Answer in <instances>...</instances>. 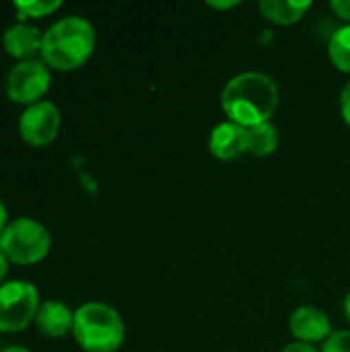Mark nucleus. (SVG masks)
<instances>
[{
  "label": "nucleus",
  "instance_id": "obj_3",
  "mask_svg": "<svg viewBox=\"0 0 350 352\" xmlns=\"http://www.w3.org/2000/svg\"><path fill=\"white\" fill-rule=\"evenodd\" d=\"M72 334L87 352H116L124 342V322L105 303H85L74 311Z\"/></svg>",
  "mask_w": 350,
  "mask_h": 352
},
{
  "label": "nucleus",
  "instance_id": "obj_9",
  "mask_svg": "<svg viewBox=\"0 0 350 352\" xmlns=\"http://www.w3.org/2000/svg\"><path fill=\"white\" fill-rule=\"evenodd\" d=\"M208 148L221 161L239 159L248 153V130L235 122H223L212 128Z\"/></svg>",
  "mask_w": 350,
  "mask_h": 352
},
{
  "label": "nucleus",
  "instance_id": "obj_21",
  "mask_svg": "<svg viewBox=\"0 0 350 352\" xmlns=\"http://www.w3.org/2000/svg\"><path fill=\"white\" fill-rule=\"evenodd\" d=\"M6 270H8V260H6L4 254L0 252V283H2V278L6 276Z\"/></svg>",
  "mask_w": 350,
  "mask_h": 352
},
{
  "label": "nucleus",
  "instance_id": "obj_8",
  "mask_svg": "<svg viewBox=\"0 0 350 352\" xmlns=\"http://www.w3.org/2000/svg\"><path fill=\"white\" fill-rule=\"evenodd\" d=\"M289 326L297 342H307V344H314L320 340L326 342L332 336V324L328 316L322 309L311 307V305L295 309L289 320Z\"/></svg>",
  "mask_w": 350,
  "mask_h": 352
},
{
  "label": "nucleus",
  "instance_id": "obj_22",
  "mask_svg": "<svg viewBox=\"0 0 350 352\" xmlns=\"http://www.w3.org/2000/svg\"><path fill=\"white\" fill-rule=\"evenodd\" d=\"M4 229H6V208H4V204L0 200V235H2Z\"/></svg>",
  "mask_w": 350,
  "mask_h": 352
},
{
  "label": "nucleus",
  "instance_id": "obj_4",
  "mask_svg": "<svg viewBox=\"0 0 350 352\" xmlns=\"http://www.w3.org/2000/svg\"><path fill=\"white\" fill-rule=\"evenodd\" d=\"M52 239L47 229L33 219H17L6 225L0 235V252L6 260L19 266H29L43 260Z\"/></svg>",
  "mask_w": 350,
  "mask_h": 352
},
{
  "label": "nucleus",
  "instance_id": "obj_1",
  "mask_svg": "<svg viewBox=\"0 0 350 352\" xmlns=\"http://www.w3.org/2000/svg\"><path fill=\"white\" fill-rule=\"evenodd\" d=\"M221 105L229 122L252 128L274 116L278 107V87L264 72H241L225 85Z\"/></svg>",
  "mask_w": 350,
  "mask_h": 352
},
{
  "label": "nucleus",
  "instance_id": "obj_14",
  "mask_svg": "<svg viewBox=\"0 0 350 352\" xmlns=\"http://www.w3.org/2000/svg\"><path fill=\"white\" fill-rule=\"evenodd\" d=\"M328 56L340 72H350V25H344L332 33Z\"/></svg>",
  "mask_w": 350,
  "mask_h": 352
},
{
  "label": "nucleus",
  "instance_id": "obj_11",
  "mask_svg": "<svg viewBox=\"0 0 350 352\" xmlns=\"http://www.w3.org/2000/svg\"><path fill=\"white\" fill-rule=\"evenodd\" d=\"M4 50L6 54H10L12 58H19L21 62L25 60H33V56L37 52H41V41L43 35L39 33L37 27L19 23L6 29L4 33Z\"/></svg>",
  "mask_w": 350,
  "mask_h": 352
},
{
  "label": "nucleus",
  "instance_id": "obj_2",
  "mask_svg": "<svg viewBox=\"0 0 350 352\" xmlns=\"http://www.w3.org/2000/svg\"><path fill=\"white\" fill-rule=\"evenodd\" d=\"M95 50V29L83 16H64L56 21L41 41L43 62L56 70H74L83 66Z\"/></svg>",
  "mask_w": 350,
  "mask_h": 352
},
{
  "label": "nucleus",
  "instance_id": "obj_5",
  "mask_svg": "<svg viewBox=\"0 0 350 352\" xmlns=\"http://www.w3.org/2000/svg\"><path fill=\"white\" fill-rule=\"evenodd\" d=\"M39 295L31 283L10 280L0 287V332H21L35 320Z\"/></svg>",
  "mask_w": 350,
  "mask_h": 352
},
{
  "label": "nucleus",
  "instance_id": "obj_18",
  "mask_svg": "<svg viewBox=\"0 0 350 352\" xmlns=\"http://www.w3.org/2000/svg\"><path fill=\"white\" fill-rule=\"evenodd\" d=\"M330 6H332V10H334L340 19L349 21L350 25V0H332Z\"/></svg>",
  "mask_w": 350,
  "mask_h": 352
},
{
  "label": "nucleus",
  "instance_id": "obj_6",
  "mask_svg": "<svg viewBox=\"0 0 350 352\" xmlns=\"http://www.w3.org/2000/svg\"><path fill=\"white\" fill-rule=\"evenodd\" d=\"M50 89V70L41 60H25L6 76V95L14 103L33 105Z\"/></svg>",
  "mask_w": 350,
  "mask_h": 352
},
{
  "label": "nucleus",
  "instance_id": "obj_19",
  "mask_svg": "<svg viewBox=\"0 0 350 352\" xmlns=\"http://www.w3.org/2000/svg\"><path fill=\"white\" fill-rule=\"evenodd\" d=\"M281 352H320L314 344H307V342H291L287 344Z\"/></svg>",
  "mask_w": 350,
  "mask_h": 352
},
{
  "label": "nucleus",
  "instance_id": "obj_23",
  "mask_svg": "<svg viewBox=\"0 0 350 352\" xmlns=\"http://www.w3.org/2000/svg\"><path fill=\"white\" fill-rule=\"evenodd\" d=\"M344 316H347V320L350 322V293L347 295V299H344Z\"/></svg>",
  "mask_w": 350,
  "mask_h": 352
},
{
  "label": "nucleus",
  "instance_id": "obj_16",
  "mask_svg": "<svg viewBox=\"0 0 350 352\" xmlns=\"http://www.w3.org/2000/svg\"><path fill=\"white\" fill-rule=\"evenodd\" d=\"M322 352H350V330L332 332V336L324 342Z\"/></svg>",
  "mask_w": 350,
  "mask_h": 352
},
{
  "label": "nucleus",
  "instance_id": "obj_17",
  "mask_svg": "<svg viewBox=\"0 0 350 352\" xmlns=\"http://www.w3.org/2000/svg\"><path fill=\"white\" fill-rule=\"evenodd\" d=\"M340 113H342V120L350 126V82L340 93Z\"/></svg>",
  "mask_w": 350,
  "mask_h": 352
},
{
  "label": "nucleus",
  "instance_id": "obj_12",
  "mask_svg": "<svg viewBox=\"0 0 350 352\" xmlns=\"http://www.w3.org/2000/svg\"><path fill=\"white\" fill-rule=\"evenodd\" d=\"M309 8H311V2L307 0H262L260 2L262 14L276 25H293Z\"/></svg>",
  "mask_w": 350,
  "mask_h": 352
},
{
  "label": "nucleus",
  "instance_id": "obj_24",
  "mask_svg": "<svg viewBox=\"0 0 350 352\" xmlns=\"http://www.w3.org/2000/svg\"><path fill=\"white\" fill-rule=\"evenodd\" d=\"M0 352H29L27 349H23V346H8V349H4V351Z\"/></svg>",
  "mask_w": 350,
  "mask_h": 352
},
{
  "label": "nucleus",
  "instance_id": "obj_7",
  "mask_svg": "<svg viewBox=\"0 0 350 352\" xmlns=\"http://www.w3.org/2000/svg\"><path fill=\"white\" fill-rule=\"evenodd\" d=\"M60 130V111L50 101H37L29 105L19 122L21 138L33 146L50 144Z\"/></svg>",
  "mask_w": 350,
  "mask_h": 352
},
{
  "label": "nucleus",
  "instance_id": "obj_20",
  "mask_svg": "<svg viewBox=\"0 0 350 352\" xmlns=\"http://www.w3.org/2000/svg\"><path fill=\"white\" fill-rule=\"evenodd\" d=\"M239 2H235V0H231V2H208V6L210 8H233V6H237Z\"/></svg>",
  "mask_w": 350,
  "mask_h": 352
},
{
  "label": "nucleus",
  "instance_id": "obj_15",
  "mask_svg": "<svg viewBox=\"0 0 350 352\" xmlns=\"http://www.w3.org/2000/svg\"><path fill=\"white\" fill-rule=\"evenodd\" d=\"M60 6H62L60 0H54V2H45V0L43 2H23V0H19V2H14V8H17L19 19H27V16H31V19L47 16L50 12H54Z\"/></svg>",
  "mask_w": 350,
  "mask_h": 352
},
{
  "label": "nucleus",
  "instance_id": "obj_10",
  "mask_svg": "<svg viewBox=\"0 0 350 352\" xmlns=\"http://www.w3.org/2000/svg\"><path fill=\"white\" fill-rule=\"evenodd\" d=\"M35 326L47 338H62L72 332L74 314L60 301H45L37 309Z\"/></svg>",
  "mask_w": 350,
  "mask_h": 352
},
{
  "label": "nucleus",
  "instance_id": "obj_13",
  "mask_svg": "<svg viewBox=\"0 0 350 352\" xmlns=\"http://www.w3.org/2000/svg\"><path fill=\"white\" fill-rule=\"evenodd\" d=\"M248 130V153L254 157H268L278 146V132L270 122L245 128Z\"/></svg>",
  "mask_w": 350,
  "mask_h": 352
}]
</instances>
